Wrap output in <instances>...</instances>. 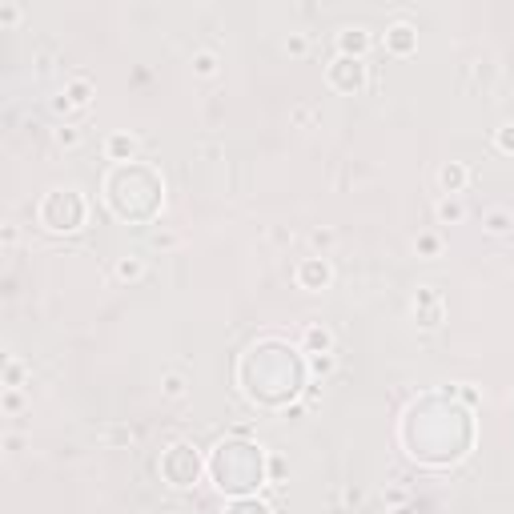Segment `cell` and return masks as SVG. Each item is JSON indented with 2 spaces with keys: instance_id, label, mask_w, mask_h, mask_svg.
<instances>
[{
  "instance_id": "cell-1",
  "label": "cell",
  "mask_w": 514,
  "mask_h": 514,
  "mask_svg": "<svg viewBox=\"0 0 514 514\" xmlns=\"http://www.w3.org/2000/svg\"><path fill=\"white\" fill-rule=\"evenodd\" d=\"M330 85L342 89V93H358L362 85H366V64L353 61V57H337L330 64Z\"/></svg>"
},
{
  "instance_id": "cell-2",
  "label": "cell",
  "mask_w": 514,
  "mask_h": 514,
  "mask_svg": "<svg viewBox=\"0 0 514 514\" xmlns=\"http://www.w3.org/2000/svg\"><path fill=\"white\" fill-rule=\"evenodd\" d=\"M334 281V265H330V257H305L302 265H298V286L309 289V293H318Z\"/></svg>"
},
{
  "instance_id": "cell-3",
  "label": "cell",
  "mask_w": 514,
  "mask_h": 514,
  "mask_svg": "<svg viewBox=\"0 0 514 514\" xmlns=\"http://www.w3.org/2000/svg\"><path fill=\"white\" fill-rule=\"evenodd\" d=\"M414 318H418V325H426V330H434V325L442 321V298H438L430 286L418 289V298H414Z\"/></svg>"
},
{
  "instance_id": "cell-4",
  "label": "cell",
  "mask_w": 514,
  "mask_h": 514,
  "mask_svg": "<svg viewBox=\"0 0 514 514\" xmlns=\"http://www.w3.org/2000/svg\"><path fill=\"white\" fill-rule=\"evenodd\" d=\"M369 29H362V24H346V29L337 32V48H342V57H353V61H362V52L369 48Z\"/></svg>"
},
{
  "instance_id": "cell-5",
  "label": "cell",
  "mask_w": 514,
  "mask_h": 514,
  "mask_svg": "<svg viewBox=\"0 0 514 514\" xmlns=\"http://www.w3.org/2000/svg\"><path fill=\"white\" fill-rule=\"evenodd\" d=\"M414 45H418V32H414V24L398 20V24H390V29H386V48H390V52L406 57V52H410Z\"/></svg>"
},
{
  "instance_id": "cell-6",
  "label": "cell",
  "mask_w": 514,
  "mask_h": 514,
  "mask_svg": "<svg viewBox=\"0 0 514 514\" xmlns=\"http://www.w3.org/2000/svg\"><path fill=\"white\" fill-rule=\"evenodd\" d=\"M466 181H470V169H466V165H458V161H450V165H442V169H438V185H442V193H446V197H458V193L466 189Z\"/></svg>"
},
{
  "instance_id": "cell-7",
  "label": "cell",
  "mask_w": 514,
  "mask_h": 514,
  "mask_svg": "<svg viewBox=\"0 0 514 514\" xmlns=\"http://www.w3.org/2000/svg\"><path fill=\"white\" fill-rule=\"evenodd\" d=\"M61 96L68 101V105H73V109H85V105L93 101V85H89L85 77H73L68 85H64V93H61Z\"/></svg>"
},
{
  "instance_id": "cell-8",
  "label": "cell",
  "mask_w": 514,
  "mask_h": 514,
  "mask_svg": "<svg viewBox=\"0 0 514 514\" xmlns=\"http://www.w3.org/2000/svg\"><path fill=\"white\" fill-rule=\"evenodd\" d=\"M305 350L309 353H334V334L325 325H309L305 330Z\"/></svg>"
},
{
  "instance_id": "cell-9",
  "label": "cell",
  "mask_w": 514,
  "mask_h": 514,
  "mask_svg": "<svg viewBox=\"0 0 514 514\" xmlns=\"http://www.w3.org/2000/svg\"><path fill=\"white\" fill-rule=\"evenodd\" d=\"M482 225H486V233H494V237H502V233H511L514 217H511V209H490V213L482 217Z\"/></svg>"
},
{
  "instance_id": "cell-10",
  "label": "cell",
  "mask_w": 514,
  "mask_h": 514,
  "mask_svg": "<svg viewBox=\"0 0 514 514\" xmlns=\"http://www.w3.org/2000/svg\"><path fill=\"white\" fill-rule=\"evenodd\" d=\"M133 153H137V137H128V133L109 137V157L112 161H133Z\"/></svg>"
},
{
  "instance_id": "cell-11",
  "label": "cell",
  "mask_w": 514,
  "mask_h": 514,
  "mask_svg": "<svg viewBox=\"0 0 514 514\" xmlns=\"http://www.w3.org/2000/svg\"><path fill=\"white\" fill-rule=\"evenodd\" d=\"M462 217H466V205L458 197H442V201H438V221L442 225H458Z\"/></svg>"
},
{
  "instance_id": "cell-12",
  "label": "cell",
  "mask_w": 514,
  "mask_h": 514,
  "mask_svg": "<svg viewBox=\"0 0 514 514\" xmlns=\"http://www.w3.org/2000/svg\"><path fill=\"white\" fill-rule=\"evenodd\" d=\"M117 277H121V281H141L145 261L141 257H121V261H117Z\"/></svg>"
},
{
  "instance_id": "cell-13",
  "label": "cell",
  "mask_w": 514,
  "mask_h": 514,
  "mask_svg": "<svg viewBox=\"0 0 514 514\" xmlns=\"http://www.w3.org/2000/svg\"><path fill=\"white\" fill-rule=\"evenodd\" d=\"M193 73L197 77H213L217 73V52H193Z\"/></svg>"
},
{
  "instance_id": "cell-14",
  "label": "cell",
  "mask_w": 514,
  "mask_h": 514,
  "mask_svg": "<svg viewBox=\"0 0 514 514\" xmlns=\"http://www.w3.org/2000/svg\"><path fill=\"white\" fill-rule=\"evenodd\" d=\"M314 121H321L318 105H298V109H293V125H298V128H309Z\"/></svg>"
},
{
  "instance_id": "cell-15",
  "label": "cell",
  "mask_w": 514,
  "mask_h": 514,
  "mask_svg": "<svg viewBox=\"0 0 514 514\" xmlns=\"http://www.w3.org/2000/svg\"><path fill=\"white\" fill-rule=\"evenodd\" d=\"M161 394H165V398H185V378H181V374H165V382H161Z\"/></svg>"
},
{
  "instance_id": "cell-16",
  "label": "cell",
  "mask_w": 514,
  "mask_h": 514,
  "mask_svg": "<svg viewBox=\"0 0 514 514\" xmlns=\"http://www.w3.org/2000/svg\"><path fill=\"white\" fill-rule=\"evenodd\" d=\"M80 137H85V133H80L77 125H61V128H57V145H61V149H77Z\"/></svg>"
},
{
  "instance_id": "cell-17",
  "label": "cell",
  "mask_w": 514,
  "mask_h": 514,
  "mask_svg": "<svg viewBox=\"0 0 514 514\" xmlns=\"http://www.w3.org/2000/svg\"><path fill=\"white\" fill-rule=\"evenodd\" d=\"M286 52L289 57H305V52H309V36H305V32H289Z\"/></svg>"
},
{
  "instance_id": "cell-18",
  "label": "cell",
  "mask_w": 514,
  "mask_h": 514,
  "mask_svg": "<svg viewBox=\"0 0 514 514\" xmlns=\"http://www.w3.org/2000/svg\"><path fill=\"white\" fill-rule=\"evenodd\" d=\"M438 249H442V241L434 237V233H422V237H418V254L422 257H438Z\"/></svg>"
},
{
  "instance_id": "cell-19",
  "label": "cell",
  "mask_w": 514,
  "mask_h": 514,
  "mask_svg": "<svg viewBox=\"0 0 514 514\" xmlns=\"http://www.w3.org/2000/svg\"><path fill=\"white\" fill-rule=\"evenodd\" d=\"M494 145L502 149V153H514V125H502L494 133Z\"/></svg>"
},
{
  "instance_id": "cell-20",
  "label": "cell",
  "mask_w": 514,
  "mask_h": 514,
  "mask_svg": "<svg viewBox=\"0 0 514 514\" xmlns=\"http://www.w3.org/2000/svg\"><path fill=\"white\" fill-rule=\"evenodd\" d=\"M309 241H314V249H321V257H325V249L334 245V233H330V229H314V233H309Z\"/></svg>"
},
{
  "instance_id": "cell-21",
  "label": "cell",
  "mask_w": 514,
  "mask_h": 514,
  "mask_svg": "<svg viewBox=\"0 0 514 514\" xmlns=\"http://www.w3.org/2000/svg\"><path fill=\"white\" fill-rule=\"evenodd\" d=\"M309 366H314V374H330L334 369V353H314Z\"/></svg>"
},
{
  "instance_id": "cell-22",
  "label": "cell",
  "mask_w": 514,
  "mask_h": 514,
  "mask_svg": "<svg viewBox=\"0 0 514 514\" xmlns=\"http://www.w3.org/2000/svg\"><path fill=\"white\" fill-rule=\"evenodd\" d=\"M0 20H4V24H16V20H20V8H16V4H4V8H0Z\"/></svg>"
},
{
  "instance_id": "cell-23",
  "label": "cell",
  "mask_w": 514,
  "mask_h": 514,
  "mask_svg": "<svg viewBox=\"0 0 514 514\" xmlns=\"http://www.w3.org/2000/svg\"><path fill=\"white\" fill-rule=\"evenodd\" d=\"M386 502H390V506H402V502H406V490H402V486L386 490Z\"/></svg>"
},
{
  "instance_id": "cell-24",
  "label": "cell",
  "mask_w": 514,
  "mask_h": 514,
  "mask_svg": "<svg viewBox=\"0 0 514 514\" xmlns=\"http://www.w3.org/2000/svg\"><path fill=\"white\" fill-rule=\"evenodd\" d=\"M4 410H20V394H16V390L4 394Z\"/></svg>"
},
{
  "instance_id": "cell-25",
  "label": "cell",
  "mask_w": 514,
  "mask_h": 514,
  "mask_svg": "<svg viewBox=\"0 0 514 514\" xmlns=\"http://www.w3.org/2000/svg\"><path fill=\"white\" fill-rule=\"evenodd\" d=\"M153 241H157L161 249H173V245H177V237H173V233H157Z\"/></svg>"
},
{
  "instance_id": "cell-26",
  "label": "cell",
  "mask_w": 514,
  "mask_h": 514,
  "mask_svg": "<svg viewBox=\"0 0 514 514\" xmlns=\"http://www.w3.org/2000/svg\"><path fill=\"white\" fill-rule=\"evenodd\" d=\"M398 514H414V511H406V506H402V511H398Z\"/></svg>"
}]
</instances>
